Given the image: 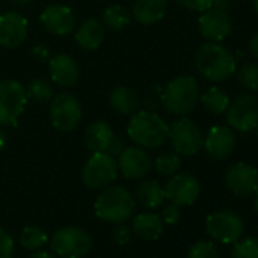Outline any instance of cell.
<instances>
[{
	"label": "cell",
	"instance_id": "15",
	"mask_svg": "<svg viewBox=\"0 0 258 258\" xmlns=\"http://www.w3.org/2000/svg\"><path fill=\"white\" fill-rule=\"evenodd\" d=\"M235 143H237V139L232 129L229 126L217 124V126H213L204 137L202 148L205 149L207 155L211 160L222 161V160H226L232 154Z\"/></svg>",
	"mask_w": 258,
	"mask_h": 258
},
{
	"label": "cell",
	"instance_id": "10",
	"mask_svg": "<svg viewBox=\"0 0 258 258\" xmlns=\"http://www.w3.org/2000/svg\"><path fill=\"white\" fill-rule=\"evenodd\" d=\"M205 226H207L208 235L223 244L238 241V238L244 232L243 219L231 210H220V211L211 213L207 217Z\"/></svg>",
	"mask_w": 258,
	"mask_h": 258
},
{
	"label": "cell",
	"instance_id": "42",
	"mask_svg": "<svg viewBox=\"0 0 258 258\" xmlns=\"http://www.w3.org/2000/svg\"><path fill=\"white\" fill-rule=\"evenodd\" d=\"M5 145H7V133H4L2 129H0V152L4 151Z\"/></svg>",
	"mask_w": 258,
	"mask_h": 258
},
{
	"label": "cell",
	"instance_id": "27",
	"mask_svg": "<svg viewBox=\"0 0 258 258\" xmlns=\"http://www.w3.org/2000/svg\"><path fill=\"white\" fill-rule=\"evenodd\" d=\"M102 20H103V25L108 26L109 29L121 31L131 23V14L120 5H109L102 13Z\"/></svg>",
	"mask_w": 258,
	"mask_h": 258
},
{
	"label": "cell",
	"instance_id": "33",
	"mask_svg": "<svg viewBox=\"0 0 258 258\" xmlns=\"http://www.w3.org/2000/svg\"><path fill=\"white\" fill-rule=\"evenodd\" d=\"M188 258H219V252L213 241L201 240L190 247Z\"/></svg>",
	"mask_w": 258,
	"mask_h": 258
},
{
	"label": "cell",
	"instance_id": "12",
	"mask_svg": "<svg viewBox=\"0 0 258 258\" xmlns=\"http://www.w3.org/2000/svg\"><path fill=\"white\" fill-rule=\"evenodd\" d=\"M163 188L166 199L178 207L191 205L201 195V184L198 178L185 172L170 176L169 182Z\"/></svg>",
	"mask_w": 258,
	"mask_h": 258
},
{
	"label": "cell",
	"instance_id": "31",
	"mask_svg": "<svg viewBox=\"0 0 258 258\" xmlns=\"http://www.w3.org/2000/svg\"><path fill=\"white\" fill-rule=\"evenodd\" d=\"M181 164H182L181 155H178L175 151L173 152H164V154L158 155L155 163H154L155 170L163 176H173L175 173L179 172Z\"/></svg>",
	"mask_w": 258,
	"mask_h": 258
},
{
	"label": "cell",
	"instance_id": "37",
	"mask_svg": "<svg viewBox=\"0 0 258 258\" xmlns=\"http://www.w3.org/2000/svg\"><path fill=\"white\" fill-rule=\"evenodd\" d=\"M131 235H133V229H131V228H127V226H124V225H120V226H117V228L114 229V232H112V240H114L117 244L123 246V244L129 243V240H131Z\"/></svg>",
	"mask_w": 258,
	"mask_h": 258
},
{
	"label": "cell",
	"instance_id": "8",
	"mask_svg": "<svg viewBox=\"0 0 258 258\" xmlns=\"http://www.w3.org/2000/svg\"><path fill=\"white\" fill-rule=\"evenodd\" d=\"M26 103V90L19 81H0V126H16Z\"/></svg>",
	"mask_w": 258,
	"mask_h": 258
},
{
	"label": "cell",
	"instance_id": "26",
	"mask_svg": "<svg viewBox=\"0 0 258 258\" xmlns=\"http://www.w3.org/2000/svg\"><path fill=\"white\" fill-rule=\"evenodd\" d=\"M202 106L213 115H222L229 106V96L219 87H208L202 94H199Z\"/></svg>",
	"mask_w": 258,
	"mask_h": 258
},
{
	"label": "cell",
	"instance_id": "9",
	"mask_svg": "<svg viewBox=\"0 0 258 258\" xmlns=\"http://www.w3.org/2000/svg\"><path fill=\"white\" fill-rule=\"evenodd\" d=\"M226 123L238 133H250L258 124V94H238L226 109Z\"/></svg>",
	"mask_w": 258,
	"mask_h": 258
},
{
	"label": "cell",
	"instance_id": "22",
	"mask_svg": "<svg viewBox=\"0 0 258 258\" xmlns=\"http://www.w3.org/2000/svg\"><path fill=\"white\" fill-rule=\"evenodd\" d=\"M105 38V26L97 19L85 20L76 31L75 40L78 46L87 52L96 50Z\"/></svg>",
	"mask_w": 258,
	"mask_h": 258
},
{
	"label": "cell",
	"instance_id": "38",
	"mask_svg": "<svg viewBox=\"0 0 258 258\" xmlns=\"http://www.w3.org/2000/svg\"><path fill=\"white\" fill-rule=\"evenodd\" d=\"M249 53L258 61V32L249 41Z\"/></svg>",
	"mask_w": 258,
	"mask_h": 258
},
{
	"label": "cell",
	"instance_id": "17",
	"mask_svg": "<svg viewBox=\"0 0 258 258\" xmlns=\"http://www.w3.org/2000/svg\"><path fill=\"white\" fill-rule=\"evenodd\" d=\"M28 37V20L14 11L0 16V46L5 49L20 47Z\"/></svg>",
	"mask_w": 258,
	"mask_h": 258
},
{
	"label": "cell",
	"instance_id": "18",
	"mask_svg": "<svg viewBox=\"0 0 258 258\" xmlns=\"http://www.w3.org/2000/svg\"><path fill=\"white\" fill-rule=\"evenodd\" d=\"M40 22L47 32L59 37L72 34L76 25L73 11L64 5L47 7L40 16Z\"/></svg>",
	"mask_w": 258,
	"mask_h": 258
},
{
	"label": "cell",
	"instance_id": "46",
	"mask_svg": "<svg viewBox=\"0 0 258 258\" xmlns=\"http://www.w3.org/2000/svg\"><path fill=\"white\" fill-rule=\"evenodd\" d=\"M255 131H256V139H258V124H256V127H255Z\"/></svg>",
	"mask_w": 258,
	"mask_h": 258
},
{
	"label": "cell",
	"instance_id": "2",
	"mask_svg": "<svg viewBox=\"0 0 258 258\" xmlns=\"http://www.w3.org/2000/svg\"><path fill=\"white\" fill-rule=\"evenodd\" d=\"M127 124V136L136 146L157 149L169 140V124L152 111H136Z\"/></svg>",
	"mask_w": 258,
	"mask_h": 258
},
{
	"label": "cell",
	"instance_id": "32",
	"mask_svg": "<svg viewBox=\"0 0 258 258\" xmlns=\"http://www.w3.org/2000/svg\"><path fill=\"white\" fill-rule=\"evenodd\" d=\"M231 258H258V238H244L235 241Z\"/></svg>",
	"mask_w": 258,
	"mask_h": 258
},
{
	"label": "cell",
	"instance_id": "21",
	"mask_svg": "<svg viewBox=\"0 0 258 258\" xmlns=\"http://www.w3.org/2000/svg\"><path fill=\"white\" fill-rule=\"evenodd\" d=\"M167 11V0H134L133 16L143 26L158 23Z\"/></svg>",
	"mask_w": 258,
	"mask_h": 258
},
{
	"label": "cell",
	"instance_id": "4",
	"mask_svg": "<svg viewBox=\"0 0 258 258\" xmlns=\"http://www.w3.org/2000/svg\"><path fill=\"white\" fill-rule=\"evenodd\" d=\"M199 100L198 81L190 75H179L173 78L164 88L161 102L170 115H188Z\"/></svg>",
	"mask_w": 258,
	"mask_h": 258
},
{
	"label": "cell",
	"instance_id": "1",
	"mask_svg": "<svg viewBox=\"0 0 258 258\" xmlns=\"http://www.w3.org/2000/svg\"><path fill=\"white\" fill-rule=\"evenodd\" d=\"M195 67L205 79L222 82L235 75L237 59L220 43L207 41L201 44L195 53Z\"/></svg>",
	"mask_w": 258,
	"mask_h": 258
},
{
	"label": "cell",
	"instance_id": "30",
	"mask_svg": "<svg viewBox=\"0 0 258 258\" xmlns=\"http://www.w3.org/2000/svg\"><path fill=\"white\" fill-rule=\"evenodd\" d=\"M25 90H26L28 99H32L34 102H38V103L49 102L53 97V88H52L50 82H47L46 79H41V78L32 79L26 85Z\"/></svg>",
	"mask_w": 258,
	"mask_h": 258
},
{
	"label": "cell",
	"instance_id": "35",
	"mask_svg": "<svg viewBox=\"0 0 258 258\" xmlns=\"http://www.w3.org/2000/svg\"><path fill=\"white\" fill-rule=\"evenodd\" d=\"M175 2L179 7L196 13H204L213 7V0H175Z\"/></svg>",
	"mask_w": 258,
	"mask_h": 258
},
{
	"label": "cell",
	"instance_id": "44",
	"mask_svg": "<svg viewBox=\"0 0 258 258\" xmlns=\"http://www.w3.org/2000/svg\"><path fill=\"white\" fill-rule=\"evenodd\" d=\"M253 207H255V211L258 213V188L255 191V199H253Z\"/></svg>",
	"mask_w": 258,
	"mask_h": 258
},
{
	"label": "cell",
	"instance_id": "20",
	"mask_svg": "<svg viewBox=\"0 0 258 258\" xmlns=\"http://www.w3.org/2000/svg\"><path fill=\"white\" fill-rule=\"evenodd\" d=\"M131 229L139 238L146 241H154L161 237L164 231V222L158 214L145 211L133 217Z\"/></svg>",
	"mask_w": 258,
	"mask_h": 258
},
{
	"label": "cell",
	"instance_id": "24",
	"mask_svg": "<svg viewBox=\"0 0 258 258\" xmlns=\"http://www.w3.org/2000/svg\"><path fill=\"white\" fill-rule=\"evenodd\" d=\"M139 94L131 87H115L109 94V105L118 114L129 115L139 109Z\"/></svg>",
	"mask_w": 258,
	"mask_h": 258
},
{
	"label": "cell",
	"instance_id": "23",
	"mask_svg": "<svg viewBox=\"0 0 258 258\" xmlns=\"http://www.w3.org/2000/svg\"><path fill=\"white\" fill-rule=\"evenodd\" d=\"M112 129L102 120L93 121L85 129V145L87 148L94 152H106L114 140Z\"/></svg>",
	"mask_w": 258,
	"mask_h": 258
},
{
	"label": "cell",
	"instance_id": "39",
	"mask_svg": "<svg viewBox=\"0 0 258 258\" xmlns=\"http://www.w3.org/2000/svg\"><path fill=\"white\" fill-rule=\"evenodd\" d=\"M232 7V0H213V8H217V10H222V11H226Z\"/></svg>",
	"mask_w": 258,
	"mask_h": 258
},
{
	"label": "cell",
	"instance_id": "45",
	"mask_svg": "<svg viewBox=\"0 0 258 258\" xmlns=\"http://www.w3.org/2000/svg\"><path fill=\"white\" fill-rule=\"evenodd\" d=\"M253 10H255V13L258 16V0H253Z\"/></svg>",
	"mask_w": 258,
	"mask_h": 258
},
{
	"label": "cell",
	"instance_id": "14",
	"mask_svg": "<svg viewBox=\"0 0 258 258\" xmlns=\"http://www.w3.org/2000/svg\"><path fill=\"white\" fill-rule=\"evenodd\" d=\"M225 184L235 196H249L258 188V170L247 163H235L225 172Z\"/></svg>",
	"mask_w": 258,
	"mask_h": 258
},
{
	"label": "cell",
	"instance_id": "34",
	"mask_svg": "<svg viewBox=\"0 0 258 258\" xmlns=\"http://www.w3.org/2000/svg\"><path fill=\"white\" fill-rule=\"evenodd\" d=\"M14 247L16 244L11 234L0 228V258H13Z\"/></svg>",
	"mask_w": 258,
	"mask_h": 258
},
{
	"label": "cell",
	"instance_id": "5",
	"mask_svg": "<svg viewBox=\"0 0 258 258\" xmlns=\"http://www.w3.org/2000/svg\"><path fill=\"white\" fill-rule=\"evenodd\" d=\"M91 237L78 226H64L50 238V249L59 258H84L91 250Z\"/></svg>",
	"mask_w": 258,
	"mask_h": 258
},
{
	"label": "cell",
	"instance_id": "13",
	"mask_svg": "<svg viewBox=\"0 0 258 258\" xmlns=\"http://www.w3.org/2000/svg\"><path fill=\"white\" fill-rule=\"evenodd\" d=\"M118 172L127 179H140L145 178L152 169V158L146 149L140 146L124 148L117 157Z\"/></svg>",
	"mask_w": 258,
	"mask_h": 258
},
{
	"label": "cell",
	"instance_id": "11",
	"mask_svg": "<svg viewBox=\"0 0 258 258\" xmlns=\"http://www.w3.org/2000/svg\"><path fill=\"white\" fill-rule=\"evenodd\" d=\"M82 118V108L79 100L69 94L61 93L52 97L50 102V121L55 129L61 133H69L79 124Z\"/></svg>",
	"mask_w": 258,
	"mask_h": 258
},
{
	"label": "cell",
	"instance_id": "25",
	"mask_svg": "<svg viewBox=\"0 0 258 258\" xmlns=\"http://www.w3.org/2000/svg\"><path fill=\"white\" fill-rule=\"evenodd\" d=\"M134 199L145 208L154 210L158 208L166 196H164V188L155 181V179H146L142 181L137 187H136V195Z\"/></svg>",
	"mask_w": 258,
	"mask_h": 258
},
{
	"label": "cell",
	"instance_id": "40",
	"mask_svg": "<svg viewBox=\"0 0 258 258\" xmlns=\"http://www.w3.org/2000/svg\"><path fill=\"white\" fill-rule=\"evenodd\" d=\"M31 258H56V255L53 252H47V250H37L32 253Z\"/></svg>",
	"mask_w": 258,
	"mask_h": 258
},
{
	"label": "cell",
	"instance_id": "43",
	"mask_svg": "<svg viewBox=\"0 0 258 258\" xmlns=\"http://www.w3.org/2000/svg\"><path fill=\"white\" fill-rule=\"evenodd\" d=\"M10 2L17 5V7H26V5H29L32 2V0H10Z\"/></svg>",
	"mask_w": 258,
	"mask_h": 258
},
{
	"label": "cell",
	"instance_id": "41",
	"mask_svg": "<svg viewBox=\"0 0 258 258\" xmlns=\"http://www.w3.org/2000/svg\"><path fill=\"white\" fill-rule=\"evenodd\" d=\"M34 53H35L38 58H43V59H44V58H49V50H47L44 46H38V47H35V49H34Z\"/></svg>",
	"mask_w": 258,
	"mask_h": 258
},
{
	"label": "cell",
	"instance_id": "16",
	"mask_svg": "<svg viewBox=\"0 0 258 258\" xmlns=\"http://www.w3.org/2000/svg\"><path fill=\"white\" fill-rule=\"evenodd\" d=\"M198 25L202 37L207 38L208 41H216V43L223 41L232 31V22L228 13L213 7L201 13Z\"/></svg>",
	"mask_w": 258,
	"mask_h": 258
},
{
	"label": "cell",
	"instance_id": "19",
	"mask_svg": "<svg viewBox=\"0 0 258 258\" xmlns=\"http://www.w3.org/2000/svg\"><path fill=\"white\" fill-rule=\"evenodd\" d=\"M49 72H50L52 81L58 84L59 87L70 88L79 79V67L76 61L66 53H58L50 58Z\"/></svg>",
	"mask_w": 258,
	"mask_h": 258
},
{
	"label": "cell",
	"instance_id": "3",
	"mask_svg": "<svg viewBox=\"0 0 258 258\" xmlns=\"http://www.w3.org/2000/svg\"><path fill=\"white\" fill-rule=\"evenodd\" d=\"M136 211V199L120 185L105 187L94 202L96 216L108 223H123L133 217Z\"/></svg>",
	"mask_w": 258,
	"mask_h": 258
},
{
	"label": "cell",
	"instance_id": "29",
	"mask_svg": "<svg viewBox=\"0 0 258 258\" xmlns=\"http://www.w3.org/2000/svg\"><path fill=\"white\" fill-rule=\"evenodd\" d=\"M238 84L249 93H258V62H244L235 70Z\"/></svg>",
	"mask_w": 258,
	"mask_h": 258
},
{
	"label": "cell",
	"instance_id": "28",
	"mask_svg": "<svg viewBox=\"0 0 258 258\" xmlns=\"http://www.w3.org/2000/svg\"><path fill=\"white\" fill-rule=\"evenodd\" d=\"M49 237L46 234V231H43L38 226H26L23 228V231L20 232V244L28 249V250H38L41 249L46 243H47Z\"/></svg>",
	"mask_w": 258,
	"mask_h": 258
},
{
	"label": "cell",
	"instance_id": "36",
	"mask_svg": "<svg viewBox=\"0 0 258 258\" xmlns=\"http://www.w3.org/2000/svg\"><path fill=\"white\" fill-rule=\"evenodd\" d=\"M160 217L163 219L164 223H167V225H175V223H178L179 219H181V210H179L178 205H175V204L170 202L169 205H166V207L163 208Z\"/></svg>",
	"mask_w": 258,
	"mask_h": 258
},
{
	"label": "cell",
	"instance_id": "7",
	"mask_svg": "<svg viewBox=\"0 0 258 258\" xmlns=\"http://www.w3.org/2000/svg\"><path fill=\"white\" fill-rule=\"evenodd\" d=\"M169 140L173 151L181 157H193L204 146V136L199 126L187 115L169 126Z\"/></svg>",
	"mask_w": 258,
	"mask_h": 258
},
{
	"label": "cell",
	"instance_id": "6",
	"mask_svg": "<svg viewBox=\"0 0 258 258\" xmlns=\"http://www.w3.org/2000/svg\"><path fill=\"white\" fill-rule=\"evenodd\" d=\"M118 175V166L115 157L108 152H94L82 167L81 178L85 187L100 190L115 181Z\"/></svg>",
	"mask_w": 258,
	"mask_h": 258
}]
</instances>
